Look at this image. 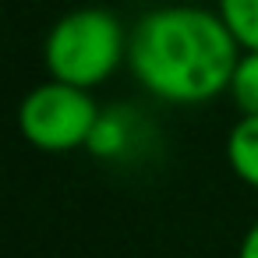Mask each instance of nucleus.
Instances as JSON below:
<instances>
[{
    "label": "nucleus",
    "mask_w": 258,
    "mask_h": 258,
    "mask_svg": "<svg viewBox=\"0 0 258 258\" xmlns=\"http://www.w3.org/2000/svg\"><path fill=\"white\" fill-rule=\"evenodd\" d=\"M99 113L103 110L92 92L64 82H43L18 103V131L39 152H75L89 145Z\"/></svg>",
    "instance_id": "obj_3"
},
{
    "label": "nucleus",
    "mask_w": 258,
    "mask_h": 258,
    "mask_svg": "<svg viewBox=\"0 0 258 258\" xmlns=\"http://www.w3.org/2000/svg\"><path fill=\"white\" fill-rule=\"evenodd\" d=\"M131 145H135V117L124 110H113V113H99L85 149L99 159H120Z\"/></svg>",
    "instance_id": "obj_5"
},
{
    "label": "nucleus",
    "mask_w": 258,
    "mask_h": 258,
    "mask_svg": "<svg viewBox=\"0 0 258 258\" xmlns=\"http://www.w3.org/2000/svg\"><path fill=\"white\" fill-rule=\"evenodd\" d=\"M131 32L106 8H78L57 18L43 39V64L50 82L75 89H99L127 64Z\"/></svg>",
    "instance_id": "obj_2"
},
{
    "label": "nucleus",
    "mask_w": 258,
    "mask_h": 258,
    "mask_svg": "<svg viewBox=\"0 0 258 258\" xmlns=\"http://www.w3.org/2000/svg\"><path fill=\"white\" fill-rule=\"evenodd\" d=\"M216 15L240 53H258V0H216Z\"/></svg>",
    "instance_id": "obj_6"
},
{
    "label": "nucleus",
    "mask_w": 258,
    "mask_h": 258,
    "mask_svg": "<svg viewBox=\"0 0 258 258\" xmlns=\"http://www.w3.org/2000/svg\"><path fill=\"white\" fill-rule=\"evenodd\" d=\"M240 46L226 32L216 8L166 4L142 15L127 43V71L135 82L177 106H195L230 89Z\"/></svg>",
    "instance_id": "obj_1"
},
{
    "label": "nucleus",
    "mask_w": 258,
    "mask_h": 258,
    "mask_svg": "<svg viewBox=\"0 0 258 258\" xmlns=\"http://www.w3.org/2000/svg\"><path fill=\"white\" fill-rule=\"evenodd\" d=\"M237 258H258V219L244 230L240 237V247H237Z\"/></svg>",
    "instance_id": "obj_8"
},
{
    "label": "nucleus",
    "mask_w": 258,
    "mask_h": 258,
    "mask_svg": "<svg viewBox=\"0 0 258 258\" xmlns=\"http://www.w3.org/2000/svg\"><path fill=\"white\" fill-rule=\"evenodd\" d=\"M173 4H195V0H173Z\"/></svg>",
    "instance_id": "obj_9"
},
{
    "label": "nucleus",
    "mask_w": 258,
    "mask_h": 258,
    "mask_svg": "<svg viewBox=\"0 0 258 258\" xmlns=\"http://www.w3.org/2000/svg\"><path fill=\"white\" fill-rule=\"evenodd\" d=\"M226 163L240 184L258 191V117H237L226 135Z\"/></svg>",
    "instance_id": "obj_4"
},
{
    "label": "nucleus",
    "mask_w": 258,
    "mask_h": 258,
    "mask_svg": "<svg viewBox=\"0 0 258 258\" xmlns=\"http://www.w3.org/2000/svg\"><path fill=\"white\" fill-rule=\"evenodd\" d=\"M226 96L240 110V117H258V53H240Z\"/></svg>",
    "instance_id": "obj_7"
}]
</instances>
